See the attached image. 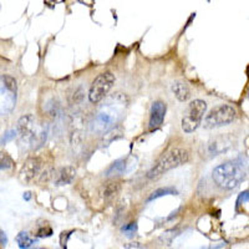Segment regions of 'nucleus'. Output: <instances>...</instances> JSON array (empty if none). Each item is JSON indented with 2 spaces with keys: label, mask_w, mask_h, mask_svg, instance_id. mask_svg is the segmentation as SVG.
<instances>
[{
  "label": "nucleus",
  "mask_w": 249,
  "mask_h": 249,
  "mask_svg": "<svg viewBox=\"0 0 249 249\" xmlns=\"http://www.w3.org/2000/svg\"><path fill=\"white\" fill-rule=\"evenodd\" d=\"M213 181L223 190H232L247 177V164L242 159L224 162L212 172Z\"/></svg>",
  "instance_id": "1"
},
{
  "label": "nucleus",
  "mask_w": 249,
  "mask_h": 249,
  "mask_svg": "<svg viewBox=\"0 0 249 249\" xmlns=\"http://www.w3.org/2000/svg\"><path fill=\"white\" fill-rule=\"evenodd\" d=\"M190 160V155L183 148H175V150L170 151L166 155H163L159 161L156 162V164L148 171L147 177L150 179L160 178L163 173L167 171L173 170L176 167H179Z\"/></svg>",
  "instance_id": "2"
},
{
  "label": "nucleus",
  "mask_w": 249,
  "mask_h": 249,
  "mask_svg": "<svg viewBox=\"0 0 249 249\" xmlns=\"http://www.w3.org/2000/svg\"><path fill=\"white\" fill-rule=\"evenodd\" d=\"M207 110V104L203 100H195L188 105L182 119V128L184 132L191 133L197 130Z\"/></svg>",
  "instance_id": "3"
},
{
  "label": "nucleus",
  "mask_w": 249,
  "mask_h": 249,
  "mask_svg": "<svg viewBox=\"0 0 249 249\" xmlns=\"http://www.w3.org/2000/svg\"><path fill=\"white\" fill-rule=\"evenodd\" d=\"M237 116V111L231 105H219L210 111L204 119V127L206 128H214L226 126L234 121Z\"/></svg>",
  "instance_id": "4"
},
{
  "label": "nucleus",
  "mask_w": 249,
  "mask_h": 249,
  "mask_svg": "<svg viewBox=\"0 0 249 249\" xmlns=\"http://www.w3.org/2000/svg\"><path fill=\"white\" fill-rule=\"evenodd\" d=\"M113 82H115V76L111 74L110 71L100 74L96 79L93 80L92 85H91L90 91H89V100L92 104H97V102L101 101L111 90Z\"/></svg>",
  "instance_id": "5"
},
{
  "label": "nucleus",
  "mask_w": 249,
  "mask_h": 249,
  "mask_svg": "<svg viewBox=\"0 0 249 249\" xmlns=\"http://www.w3.org/2000/svg\"><path fill=\"white\" fill-rule=\"evenodd\" d=\"M43 161L39 157H30L25 161L23 168L20 171V181L24 183H31L37 178L41 173Z\"/></svg>",
  "instance_id": "6"
},
{
  "label": "nucleus",
  "mask_w": 249,
  "mask_h": 249,
  "mask_svg": "<svg viewBox=\"0 0 249 249\" xmlns=\"http://www.w3.org/2000/svg\"><path fill=\"white\" fill-rule=\"evenodd\" d=\"M17 135L23 141H34L35 140V119L33 115H25L18 122Z\"/></svg>",
  "instance_id": "7"
},
{
  "label": "nucleus",
  "mask_w": 249,
  "mask_h": 249,
  "mask_svg": "<svg viewBox=\"0 0 249 249\" xmlns=\"http://www.w3.org/2000/svg\"><path fill=\"white\" fill-rule=\"evenodd\" d=\"M166 110L167 106L162 101H155L151 107V116H150V124H148V128L150 131H155L159 127H161V124H163L164 115H166Z\"/></svg>",
  "instance_id": "8"
},
{
  "label": "nucleus",
  "mask_w": 249,
  "mask_h": 249,
  "mask_svg": "<svg viewBox=\"0 0 249 249\" xmlns=\"http://www.w3.org/2000/svg\"><path fill=\"white\" fill-rule=\"evenodd\" d=\"M121 191V183L117 181H110L107 183H104L100 190V196L105 202H111L115 199L117 195Z\"/></svg>",
  "instance_id": "9"
},
{
  "label": "nucleus",
  "mask_w": 249,
  "mask_h": 249,
  "mask_svg": "<svg viewBox=\"0 0 249 249\" xmlns=\"http://www.w3.org/2000/svg\"><path fill=\"white\" fill-rule=\"evenodd\" d=\"M75 176H76V170H75L72 166H68V167L61 168L59 175H57V178L56 181H55V184L59 187L70 184L71 182L74 181Z\"/></svg>",
  "instance_id": "10"
},
{
  "label": "nucleus",
  "mask_w": 249,
  "mask_h": 249,
  "mask_svg": "<svg viewBox=\"0 0 249 249\" xmlns=\"http://www.w3.org/2000/svg\"><path fill=\"white\" fill-rule=\"evenodd\" d=\"M172 91L175 93V96L179 100V101L184 102L191 97V91L190 88L187 86V84L181 81L175 82L172 85Z\"/></svg>",
  "instance_id": "11"
},
{
  "label": "nucleus",
  "mask_w": 249,
  "mask_h": 249,
  "mask_svg": "<svg viewBox=\"0 0 249 249\" xmlns=\"http://www.w3.org/2000/svg\"><path fill=\"white\" fill-rule=\"evenodd\" d=\"M126 166H127V164H126V160H117V161L113 162L110 166V168L106 171L105 176L106 177H117V176L124 175V172L126 171Z\"/></svg>",
  "instance_id": "12"
},
{
  "label": "nucleus",
  "mask_w": 249,
  "mask_h": 249,
  "mask_svg": "<svg viewBox=\"0 0 249 249\" xmlns=\"http://www.w3.org/2000/svg\"><path fill=\"white\" fill-rule=\"evenodd\" d=\"M17 243L20 249H31L37 243L36 238H31L29 233L20 232L17 235Z\"/></svg>",
  "instance_id": "13"
},
{
  "label": "nucleus",
  "mask_w": 249,
  "mask_h": 249,
  "mask_svg": "<svg viewBox=\"0 0 249 249\" xmlns=\"http://www.w3.org/2000/svg\"><path fill=\"white\" fill-rule=\"evenodd\" d=\"M124 136V130L121 127H113L111 128L108 132H106L102 137L101 141V146H108V144L112 143L113 141H116V140L121 139Z\"/></svg>",
  "instance_id": "14"
},
{
  "label": "nucleus",
  "mask_w": 249,
  "mask_h": 249,
  "mask_svg": "<svg viewBox=\"0 0 249 249\" xmlns=\"http://www.w3.org/2000/svg\"><path fill=\"white\" fill-rule=\"evenodd\" d=\"M168 195H177V190L173 188V187H164V188H159V190H156L152 195L148 197L147 201L151 202L156 198H160V197H163V196H168Z\"/></svg>",
  "instance_id": "15"
},
{
  "label": "nucleus",
  "mask_w": 249,
  "mask_h": 249,
  "mask_svg": "<svg viewBox=\"0 0 249 249\" xmlns=\"http://www.w3.org/2000/svg\"><path fill=\"white\" fill-rule=\"evenodd\" d=\"M179 233H181V231H179L178 228H176V230L167 231V232L163 233V234H162L161 237H160V242H161L162 244L170 246V244L173 242V239H175L176 237H178Z\"/></svg>",
  "instance_id": "16"
},
{
  "label": "nucleus",
  "mask_w": 249,
  "mask_h": 249,
  "mask_svg": "<svg viewBox=\"0 0 249 249\" xmlns=\"http://www.w3.org/2000/svg\"><path fill=\"white\" fill-rule=\"evenodd\" d=\"M14 167V161L5 152H0V170H10Z\"/></svg>",
  "instance_id": "17"
},
{
  "label": "nucleus",
  "mask_w": 249,
  "mask_h": 249,
  "mask_svg": "<svg viewBox=\"0 0 249 249\" xmlns=\"http://www.w3.org/2000/svg\"><path fill=\"white\" fill-rule=\"evenodd\" d=\"M1 80H3V85L5 86V89L8 91H10L12 93H15L17 92V81H15L14 77L12 76H3L1 77Z\"/></svg>",
  "instance_id": "18"
},
{
  "label": "nucleus",
  "mask_w": 249,
  "mask_h": 249,
  "mask_svg": "<svg viewBox=\"0 0 249 249\" xmlns=\"http://www.w3.org/2000/svg\"><path fill=\"white\" fill-rule=\"evenodd\" d=\"M121 231L124 235L132 237V235H135V233L137 232V223L136 222H132V223L124 224V226L121 228Z\"/></svg>",
  "instance_id": "19"
},
{
  "label": "nucleus",
  "mask_w": 249,
  "mask_h": 249,
  "mask_svg": "<svg viewBox=\"0 0 249 249\" xmlns=\"http://www.w3.org/2000/svg\"><path fill=\"white\" fill-rule=\"evenodd\" d=\"M53 234V230L49 228V227H45V228H40L36 233L37 238H43V237H50Z\"/></svg>",
  "instance_id": "20"
},
{
  "label": "nucleus",
  "mask_w": 249,
  "mask_h": 249,
  "mask_svg": "<svg viewBox=\"0 0 249 249\" xmlns=\"http://www.w3.org/2000/svg\"><path fill=\"white\" fill-rule=\"evenodd\" d=\"M17 136V131L15 130H12V131H8V132L4 135V137L1 139V143H4V142H8L10 141V140H13L14 137Z\"/></svg>",
  "instance_id": "21"
},
{
  "label": "nucleus",
  "mask_w": 249,
  "mask_h": 249,
  "mask_svg": "<svg viewBox=\"0 0 249 249\" xmlns=\"http://www.w3.org/2000/svg\"><path fill=\"white\" fill-rule=\"evenodd\" d=\"M242 202H248V191H246V192L241 193V196L238 197V201H237V210H238V207L241 206Z\"/></svg>",
  "instance_id": "22"
},
{
  "label": "nucleus",
  "mask_w": 249,
  "mask_h": 249,
  "mask_svg": "<svg viewBox=\"0 0 249 249\" xmlns=\"http://www.w3.org/2000/svg\"><path fill=\"white\" fill-rule=\"evenodd\" d=\"M6 243H8V238H6L5 233L0 231V244L1 246H6Z\"/></svg>",
  "instance_id": "23"
},
{
  "label": "nucleus",
  "mask_w": 249,
  "mask_h": 249,
  "mask_svg": "<svg viewBox=\"0 0 249 249\" xmlns=\"http://www.w3.org/2000/svg\"><path fill=\"white\" fill-rule=\"evenodd\" d=\"M30 197H31L30 192H26L25 195H24V199H26V201H29V199H30Z\"/></svg>",
  "instance_id": "24"
}]
</instances>
